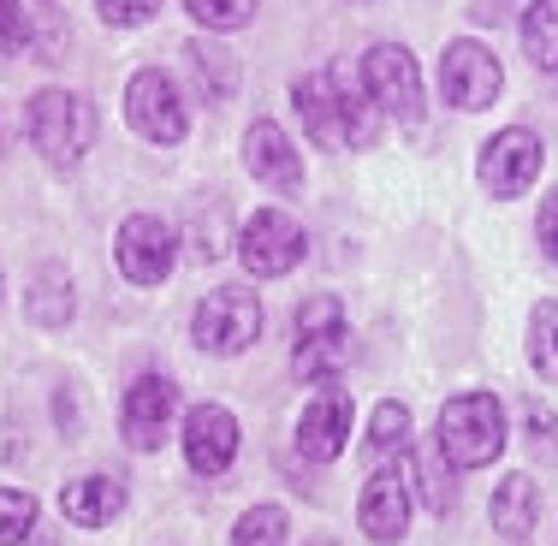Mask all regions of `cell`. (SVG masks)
Wrapping results in <instances>:
<instances>
[{
    "mask_svg": "<svg viewBox=\"0 0 558 546\" xmlns=\"http://www.w3.org/2000/svg\"><path fill=\"white\" fill-rule=\"evenodd\" d=\"M410 475H416L422 505H428L434 517H446L451 505H458V482H451V470H446V458H440V451H434V458H416V463H410Z\"/></svg>",
    "mask_w": 558,
    "mask_h": 546,
    "instance_id": "obj_25",
    "label": "cell"
},
{
    "mask_svg": "<svg viewBox=\"0 0 558 546\" xmlns=\"http://www.w3.org/2000/svg\"><path fill=\"white\" fill-rule=\"evenodd\" d=\"M535 238H541V256L558 268V184L547 191V203H541V215H535Z\"/></svg>",
    "mask_w": 558,
    "mask_h": 546,
    "instance_id": "obj_32",
    "label": "cell"
},
{
    "mask_svg": "<svg viewBox=\"0 0 558 546\" xmlns=\"http://www.w3.org/2000/svg\"><path fill=\"white\" fill-rule=\"evenodd\" d=\"M24 131H31L36 155H43L48 167L72 172L89 155V143H96V108H89V96H77V89H36V96L24 101Z\"/></svg>",
    "mask_w": 558,
    "mask_h": 546,
    "instance_id": "obj_1",
    "label": "cell"
},
{
    "mask_svg": "<svg viewBox=\"0 0 558 546\" xmlns=\"http://www.w3.org/2000/svg\"><path fill=\"white\" fill-rule=\"evenodd\" d=\"M523 54L535 72H558V0H529L523 7Z\"/></svg>",
    "mask_w": 558,
    "mask_h": 546,
    "instance_id": "obj_21",
    "label": "cell"
},
{
    "mask_svg": "<svg viewBox=\"0 0 558 546\" xmlns=\"http://www.w3.org/2000/svg\"><path fill=\"white\" fill-rule=\"evenodd\" d=\"M244 167L256 172L262 184L286 191V196L303 191V155H298V143H291L274 119H256V125L244 131Z\"/></svg>",
    "mask_w": 558,
    "mask_h": 546,
    "instance_id": "obj_15",
    "label": "cell"
},
{
    "mask_svg": "<svg viewBox=\"0 0 558 546\" xmlns=\"http://www.w3.org/2000/svg\"><path fill=\"white\" fill-rule=\"evenodd\" d=\"M529 363L541 368V380H558V303H535L529 315Z\"/></svg>",
    "mask_w": 558,
    "mask_h": 546,
    "instance_id": "obj_23",
    "label": "cell"
},
{
    "mask_svg": "<svg viewBox=\"0 0 558 546\" xmlns=\"http://www.w3.org/2000/svg\"><path fill=\"white\" fill-rule=\"evenodd\" d=\"M535 523H541L535 475H505V482L494 487V529L511 546H529V541H535Z\"/></svg>",
    "mask_w": 558,
    "mask_h": 546,
    "instance_id": "obj_18",
    "label": "cell"
},
{
    "mask_svg": "<svg viewBox=\"0 0 558 546\" xmlns=\"http://www.w3.org/2000/svg\"><path fill=\"white\" fill-rule=\"evenodd\" d=\"M36 529V499L19 487H0V546H19Z\"/></svg>",
    "mask_w": 558,
    "mask_h": 546,
    "instance_id": "obj_26",
    "label": "cell"
},
{
    "mask_svg": "<svg viewBox=\"0 0 558 546\" xmlns=\"http://www.w3.org/2000/svg\"><path fill=\"white\" fill-rule=\"evenodd\" d=\"M363 84H368V96L380 101V113L387 119H416L422 113V72H416V60H410V48H398V43H375L363 54Z\"/></svg>",
    "mask_w": 558,
    "mask_h": 546,
    "instance_id": "obj_11",
    "label": "cell"
},
{
    "mask_svg": "<svg viewBox=\"0 0 558 546\" xmlns=\"http://www.w3.org/2000/svg\"><path fill=\"white\" fill-rule=\"evenodd\" d=\"M505 89V65L494 48H482L475 36H463V43H446L440 54V96L451 101L458 113H482L494 108Z\"/></svg>",
    "mask_w": 558,
    "mask_h": 546,
    "instance_id": "obj_5",
    "label": "cell"
},
{
    "mask_svg": "<svg viewBox=\"0 0 558 546\" xmlns=\"http://www.w3.org/2000/svg\"><path fill=\"white\" fill-rule=\"evenodd\" d=\"M434 451L451 470H487L505 451V410L494 392H458L440 404V428H434Z\"/></svg>",
    "mask_w": 558,
    "mask_h": 546,
    "instance_id": "obj_2",
    "label": "cell"
},
{
    "mask_svg": "<svg viewBox=\"0 0 558 546\" xmlns=\"http://www.w3.org/2000/svg\"><path fill=\"white\" fill-rule=\"evenodd\" d=\"M60 511L72 517L77 529H108L113 517L125 511V482H119V475H77V482L60 493Z\"/></svg>",
    "mask_w": 558,
    "mask_h": 546,
    "instance_id": "obj_17",
    "label": "cell"
},
{
    "mask_svg": "<svg viewBox=\"0 0 558 546\" xmlns=\"http://www.w3.org/2000/svg\"><path fill=\"white\" fill-rule=\"evenodd\" d=\"M31 43V12L24 0H0V54H19Z\"/></svg>",
    "mask_w": 558,
    "mask_h": 546,
    "instance_id": "obj_30",
    "label": "cell"
},
{
    "mask_svg": "<svg viewBox=\"0 0 558 546\" xmlns=\"http://www.w3.org/2000/svg\"><path fill=\"white\" fill-rule=\"evenodd\" d=\"M184 463L196 475H226L238 458V416L226 404H196L184 410Z\"/></svg>",
    "mask_w": 558,
    "mask_h": 546,
    "instance_id": "obj_13",
    "label": "cell"
},
{
    "mask_svg": "<svg viewBox=\"0 0 558 546\" xmlns=\"http://www.w3.org/2000/svg\"><path fill=\"white\" fill-rule=\"evenodd\" d=\"M125 119L143 143H155V149H172V143H184V131H191V113H184V101H179V89H172L167 72L131 77L125 84Z\"/></svg>",
    "mask_w": 558,
    "mask_h": 546,
    "instance_id": "obj_8",
    "label": "cell"
},
{
    "mask_svg": "<svg viewBox=\"0 0 558 546\" xmlns=\"http://www.w3.org/2000/svg\"><path fill=\"white\" fill-rule=\"evenodd\" d=\"M113 262L131 286H161L179 262V232L161 215H131L113 238Z\"/></svg>",
    "mask_w": 558,
    "mask_h": 546,
    "instance_id": "obj_9",
    "label": "cell"
},
{
    "mask_svg": "<svg viewBox=\"0 0 558 546\" xmlns=\"http://www.w3.org/2000/svg\"><path fill=\"white\" fill-rule=\"evenodd\" d=\"M291 108H298L303 131H310L322 149H344V137H339V108H333V84H327V72H303L298 84H291Z\"/></svg>",
    "mask_w": 558,
    "mask_h": 546,
    "instance_id": "obj_19",
    "label": "cell"
},
{
    "mask_svg": "<svg viewBox=\"0 0 558 546\" xmlns=\"http://www.w3.org/2000/svg\"><path fill=\"white\" fill-rule=\"evenodd\" d=\"M238 256L256 279H279L303 262V226L286 215V208H262V215L244 220L238 232Z\"/></svg>",
    "mask_w": 558,
    "mask_h": 546,
    "instance_id": "obj_10",
    "label": "cell"
},
{
    "mask_svg": "<svg viewBox=\"0 0 558 546\" xmlns=\"http://www.w3.org/2000/svg\"><path fill=\"white\" fill-rule=\"evenodd\" d=\"M404 439H410V410L398 404V398H387V404L375 410V422H368V446L392 451V446H404Z\"/></svg>",
    "mask_w": 558,
    "mask_h": 546,
    "instance_id": "obj_28",
    "label": "cell"
},
{
    "mask_svg": "<svg viewBox=\"0 0 558 546\" xmlns=\"http://www.w3.org/2000/svg\"><path fill=\"white\" fill-rule=\"evenodd\" d=\"M24 310H31V321L36 327H65L72 321V310H77V298H72V274L60 268V262H43V268L31 274V291H24Z\"/></svg>",
    "mask_w": 558,
    "mask_h": 546,
    "instance_id": "obj_20",
    "label": "cell"
},
{
    "mask_svg": "<svg viewBox=\"0 0 558 546\" xmlns=\"http://www.w3.org/2000/svg\"><path fill=\"white\" fill-rule=\"evenodd\" d=\"M541 161H547L541 137H535V131H523V125H511V131H494V137L482 143L475 179H482V191H487V196L511 203V196H523L529 184L541 179Z\"/></svg>",
    "mask_w": 558,
    "mask_h": 546,
    "instance_id": "obj_6",
    "label": "cell"
},
{
    "mask_svg": "<svg viewBox=\"0 0 558 546\" xmlns=\"http://www.w3.org/2000/svg\"><path fill=\"white\" fill-rule=\"evenodd\" d=\"M499 12H505L499 0H475V19H482V24H499Z\"/></svg>",
    "mask_w": 558,
    "mask_h": 546,
    "instance_id": "obj_33",
    "label": "cell"
},
{
    "mask_svg": "<svg viewBox=\"0 0 558 546\" xmlns=\"http://www.w3.org/2000/svg\"><path fill=\"white\" fill-rule=\"evenodd\" d=\"M303 546H339V541H303Z\"/></svg>",
    "mask_w": 558,
    "mask_h": 546,
    "instance_id": "obj_34",
    "label": "cell"
},
{
    "mask_svg": "<svg viewBox=\"0 0 558 546\" xmlns=\"http://www.w3.org/2000/svg\"><path fill=\"white\" fill-rule=\"evenodd\" d=\"M344 446H351V392L339 380H327L298 416V451L315 463H333Z\"/></svg>",
    "mask_w": 558,
    "mask_h": 546,
    "instance_id": "obj_12",
    "label": "cell"
},
{
    "mask_svg": "<svg viewBox=\"0 0 558 546\" xmlns=\"http://www.w3.org/2000/svg\"><path fill=\"white\" fill-rule=\"evenodd\" d=\"M96 12L113 31H137V24H149L155 12H161V0H96Z\"/></svg>",
    "mask_w": 558,
    "mask_h": 546,
    "instance_id": "obj_29",
    "label": "cell"
},
{
    "mask_svg": "<svg viewBox=\"0 0 558 546\" xmlns=\"http://www.w3.org/2000/svg\"><path fill=\"white\" fill-rule=\"evenodd\" d=\"M327 84H333V108H339V137L351 143V149H368V143L380 137V125H387V113H380L375 96H368L363 72L327 65Z\"/></svg>",
    "mask_w": 558,
    "mask_h": 546,
    "instance_id": "obj_16",
    "label": "cell"
},
{
    "mask_svg": "<svg viewBox=\"0 0 558 546\" xmlns=\"http://www.w3.org/2000/svg\"><path fill=\"white\" fill-rule=\"evenodd\" d=\"M344 356H351V327H344L339 298H310L298 310V344H291V375L327 386L344 375Z\"/></svg>",
    "mask_w": 558,
    "mask_h": 546,
    "instance_id": "obj_3",
    "label": "cell"
},
{
    "mask_svg": "<svg viewBox=\"0 0 558 546\" xmlns=\"http://www.w3.org/2000/svg\"><path fill=\"white\" fill-rule=\"evenodd\" d=\"M356 523H363V535L375 546L404 541V529H410V475H398V470L368 475L363 499H356Z\"/></svg>",
    "mask_w": 558,
    "mask_h": 546,
    "instance_id": "obj_14",
    "label": "cell"
},
{
    "mask_svg": "<svg viewBox=\"0 0 558 546\" xmlns=\"http://www.w3.org/2000/svg\"><path fill=\"white\" fill-rule=\"evenodd\" d=\"M172 422H179V380L172 375H137L125 386V404H119V434L131 451H161Z\"/></svg>",
    "mask_w": 558,
    "mask_h": 546,
    "instance_id": "obj_7",
    "label": "cell"
},
{
    "mask_svg": "<svg viewBox=\"0 0 558 546\" xmlns=\"http://www.w3.org/2000/svg\"><path fill=\"white\" fill-rule=\"evenodd\" d=\"M191 7L196 24H208V31H238V24L256 19V0H184Z\"/></svg>",
    "mask_w": 558,
    "mask_h": 546,
    "instance_id": "obj_27",
    "label": "cell"
},
{
    "mask_svg": "<svg viewBox=\"0 0 558 546\" xmlns=\"http://www.w3.org/2000/svg\"><path fill=\"white\" fill-rule=\"evenodd\" d=\"M184 60H191V72L208 84V96H215V101H226V96H232V77H238V65H232V54H226L220 43H191V48H184Z\"/></svg>",
    "mask_w": 558,
    "mask_h": 546,
    "instance_id": "obj_24",
    "label": "cell"
},
{
    "mask_svg": "<svg viewBox=\"0 0 558 546\" xmlns=\"http://www.w3.org/2000/svg\"><path fill=\"white\" fill-rule=\"evenodd\" d=\"M191 339H196V351H208V356L250 351V344L262 339V298L250 286L208 291V298L196 303V315H191Z\"/></svg>",
    "mask_w": 558,
    "mask_h": 546,
    "instance_id": "obj_4",
    "label": "cell"
},
{
    "mask_svg": "<svg viewBox=\"0 0 558 546\" xmlns=\"http://www.w3.org/2000/svg\"><path fill=\"white\" fill-rule=\"evenodd\" d=\"M286 535H291V517L279 505H250L232 529V546H286Z\"/></svg>",
    "mask_w": 558,
    "mask_h": 546,
    "instance_id": "obj_22",
    "label": "cell"
},
{
    "mask_svg": "<svg viewBox=\"0 0 558 546\" xmlns=\"http://www.w3.org/2000/svg\"><path fill=\"white\" fill-rule=\"evenodd\" d=\"M523 422H529V446H535L547 463H558V416H553V410L529 404V416H523Z\"/></svg>",
    "mask_w": 558,
    "mask_h": 546,
    "instance_id": "obj_31",
    "label": "cell"
}]
</instances>
